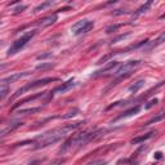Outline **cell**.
I'll use <instances>...</instances> for the list:
<instances>
[{
	"label": "cell",
	"instance_id": "d6a6232c",
	"mask_svg": "<svg viewBox=\"0 0 165 165\" xmlns=\"http://www.w3.org/2000/svg\"><path fill=\"white\" fill-rule=\"evenodd\" d=\"M63 161H65V160H57V161H54L52 165H60V164H62Z\"/></svg>",
	"mask_w": 165,
	"mask_h": 165
},
{
	"label": "cell",
	"instance_id": "44dd1931",
	"mask_svg": "<svg viewBox=\"0 0 165 165\" xmlns=\"http://www.w3.org/2000/svg\"><path fill=\"white\" fill-rule=\"evenodd\" d=\"M164 39H165V34L162 32L161 35H160L159 38H157L156 40H155V43H152V44H151V46H150V48H155V46H157V45H160V44H162Z\"/></svg>",
	"mask_w": 165,
	"mask_h": 165
},
{
	"label": "cell",
	"instance_id": "f546056e",
	"mask_svg": "<svg viewBox=\"0 0 165 165\" xmlns=\"http://www.w3.org/2000/svg\"><path fill=\"white\" fill-rule=\"evenodd\" d=\"M88 165H105V161H103V160H95V161H93V162H89Z\"/></svg>",
	"mask_w": 165,
	"mask_h": 165
},
{
	"label": "cell",
	"instance_id": "ba28073f",
	"mask_svg": "<svg viewBox=\"0 0 165 165\" xmlns=\"http://www.w3.org/2000/svg\"><path fill=\"white\" fill-rule=\"evenodd\" d=\"M56 21H57V14H53V16H48L43 19H39V21L36 22V26H38L39 28H44V27L52 26L53 23H56Z\"/></svg>",
	"mask_w": 165,
	"mask_h": 165
},
{
	"label": "cell",
	"instance_id": "8d00e7d4",
	"mask_svg": "<svg viewBox=\"0 0 165 165\" xmlns=\"http://www.w3.org/2000/svg\"><path fill=\"white\" fill-rule=\"evenodd\" d=\"M0 23H1V21H0Z\"/></svg>",
	"mask_w": 165,
	"mask_h": 165
},
{
	"label": "cell",
	"instance_id": "4fadbf2b",
	"mask_svg": "<svg viewBox=\"0 0 165 165\" xmlns=\"http://www.w3.org/2000/svg\"><path fill=\"white\" fill-rule=\"evenodd\" d=\"M139 110H141V106H135V107L130 108V110H128V111H125L123 115H120V116H117L115 120H120V119H124V117H129V116H133V115L138 114Z\"/></svg>",
	"mask_w": 165,
	"mask_h": 165
},
{
	"label": "cell",
	"instance_id": "2e32d148",
	"mask_svg": "<svg viewBox=\"0 0 165 165\" xmlns=\"http://www.w3.org/2000/svg\"><path fill=\"white\" fill-rule=\"evenodd\" d=\"M151 5H152V1H151V0H150V1H147V3L144 4V5H142L141 8L138 9V11L135 12V13H134V16H133V18H137V17H138L139 14L144 13V12H146L147 9H148V8H150V7H151Z\"/></svg>",
	"mask_w": 165,
	"mask_h": 165
},
{
	"label": "cell",
	"instance_id": "52a82bcc",
	"mask_svg": "<svg viewBox=\"0 0 165 165\" xmlns=\"http://www.w3.org/2000/svg\"><path fill=\"white\" fill-rule=\"evenodd\" d=\"M31 72L30 71H25V72H17L13 74V75L8 76V78H4L3 80H0V84H11V83H14V81L19 80L22 78H26V76H30Z\"/></svg>",
	"mask_w": 165,
	"mask_h": 165
},
{
	"label": "cell",
	"instance_id": "d590c367",
	"mask_svg": "<svg viewBox=\"0 0 165 165\" xmlns=\"http://www.w3.org/2000/svg\"><path fill=\"white\" fill-rule=\"evenodd\" d=\"M38 162H39V161H34V162H32V164H31V165H36V164H38Z\"/></svg>",
	"mask_w": 165,
	"mask_h": 165
},
{
	"label": "cell",
	"instance_id": "9a60e30c",
	"mask_svg": "<svg viewBox=\"0 0 165 165\" xmlns=\"http://www.w3.org/2000/svg\"><path fill=\"white\" fill-rule=\"evenodd\" d=\"M154 135V132H150V133H147V134H144V135H141V137H137V138H133L132 139V144H137V143H141V142H143V141H147V139H150Z\"/></svg>",
	"mask_w": 165,
	"mask_h": 165
},
{
	"label": "cell",
	"instance_id": "277c9868",
	"mask_svg": "<svg viewBox=\"0 0 165 165\" xmlns=\"http://www.w3.org/2000/svg\"><path fill=\"white\" fill-rule=\"evenodd\" d=\"M141 61L139 60H135V61H128V62L123 63V65L119 66V68H117L116 71H115V75L119 76V78H128V76L130 75V74L133 72V71L135 70L137 67H139L141 66Z\"/></svg>",
	"mask_w": 165,
	"mask_h": 165
},
{
	"label": "cell",
	"instance_id": "8fae6325",
	"mask_svg": "<svg viewBox=\"0 0 165 165\" xmlns=\"http://www.w3.org/2000/svg\"><path fill=\"white\" fill-rule=\"evenodd\" d=\"M46 92H43V93H38V94H34V95H30V97H27V98H25V99H21L18 103H16V105L12 107V110H16L17 107H19L21 105H23V103H27V102H30V101H34V99H36V98H39V97H43L44 94H45Z\"/></svg>",
	"mask_w": 165,
	"mask_h": 165
},
{
	"label": "cell",
	"instance_id": "ffe728a7",
	"mask_svg": "<svg viewBox=\"0 0 165 165\" xmlns=\"http://www.w3.org/2000/svg\"><path fill=\"white\" fill-rule=\"evenodd\" d=\"M52 4H53L52 1H44V3L39 4V5L36 7L35 9H34V12H35V13H38V12H40V11H43V9H45V8H48V7H50Z\"/></svg>",
	"mask_w": 165,
	"mask_h": 165
},
{
	"label": "cell",
	"instance_id": "484cf974",
	"mask_svg": "<svg viewBox=\"0 0 165 165\" xmlns=\"http://www.w3.org/2000/svg\"><path fill=\"white\" fill-rule=\"evenodd\" d=\"M157 102H159V99H157V98H154V99H151V101H150V102L146 105V110H150L151 107H154L155 105H157Z\"/></svg>",
	"mask_w": 165,
	"mask_h": 165
},
{
	"label": "cell",
	"instance_id": "30bf717a",
	"mask_svg": "<svg viewBox=\"0 0 165 165\" xmlns=\"http://www.w3.org/2000/svg\"><path fill=\"white\" fill-rule=\"evenodd\" d=\"M22 125H23V123H22V121H17V123H13V124H9L8 127L4 128L3 130H0V137H3V135H7V134H9V133L14 132L17 128L22 127Z\"/></svg>",
	"mask_w": 165,
	"mask_h": 165
},
{
	"label": "cell",
	"instance_id": "4316f807",
	"mask_svg": "<svg viewBox=\"0 0 165 165\" xmlns=\"http://www.w3.org/2000/svg\"><path fill=\"white\" fill-rule=\"evenodd\" d=\"M129 35V34H124V35H120V36H117V38H115V39H112L111 40V44H115V43H119L120 40H124L127 36Z\"/></svg>",
	"mask_w": 165,
	"mask_h": 165
},
{
	"label": "cell",
	"instance_id": "5bb4252c",
	"mask_svg": "<svg viewBox=\"0 0 165 165\" xmlns=\"http://www.w3.org/2000/svg\"><path fill=\"white\" fill-rule=\"evenodd\" d=\"M116 66H119V62L117 61H111L110 63H107V65L105 66V67L102 68V70H99L97 74H94V76H98V75H102L103 72H107V71H110V70H112L114 67H116Z\"/></svg>",
	"mask_w": 165,
	"mask_h": 165
},
{
	"label": "cell",
	"instance_id": "7a4b0ae2",
	"mask_svg": "<svg viewBox=\"0 0 165 165\" xmlns=\"http://www.w3.org/2000/svg\"><path fill=\"white\" fill-rule=\"evenodd\" d=\"M103 133H105V130H103V129H98V130H94V132L80 133V134L76 135L75 138H72V144H76L78 148H79V147H83V146H85L87 143H89V142L98 139Z\"/></svg>",
	"mask_w": 165,
	"mask_h": 165
},
{
	"label": "cell",
	"instance_id": "4dcf8cb0",
	"mask_svg": "<svg viewBox=\"0 0 165 165\" xmlns=\"http://www.w3.org/2000/svg\"><path fill=\"white\" fill-rule=\"evenodd\" d=\"M7 93H8V89H3V90H0V99H3V98L7 95Z\"/></svg>",
	"mask_w": 165,
	"mask_h": 165
},
{
	"label": "cell",
	"instance_id": "ac0fdd59",
	"mask_svg": "<svg viewBox=\"0 0 165 165\" xmlns=\"http://www.w3.org/2000/svg\"><path fill=\"white\" fill-rule=\"evenodd\" d=\"M79 112H80V110L75 107V108H72V110H70V111H68V112H66V114L62 116V119H71V117L76 116V115H78Z\"/></svg>",
	"mask_w": 165,
	"mask_h": 165
},
{
	"label": "cell",
	"instance_id": "f1b7e54d",
	"mask_svg": "<svg viewBox=\"0 0 165 165\" xmlns=\"http://www.w3.org/2000/svg\"><path fill=\"white\" fill-rule=\"evenodd\" d=\"M129 13V11H123V9H117V11H115V12H112V14L114 16H121V14H128Z\"/></svg>",
	"mask_w": 165,
	"mask_h": 165
},
{
	"label": "cell",
	"instance_id": "3957f363",
	"mask_svg": "<svg viewBox=\"0 0 165 165\" xmlns=\"http://www.w3.org/2000/svg\"><path fill=\"white\" fill-rule=\"evenodd\" d=\"M57 80H58L57 78H44V79H40V80L32 81V83H30V84H27V85H25V87L19 88V89L12 95V99H16L17 97H19V95L23 94V93L27 92V90H31V89H34V88L43 87V85H46V84H49V83H52V81H57Z\"/></svg>",
	"mask_w": 165,
	"mask_h": 165
},
{
	"label": "cell",
	"instance_id": "7c38bea8",
	"mask_svg": "<svg viewBox=\"0 0 165 165\" xmlns=\"http://www.w3.org/2000/svg\"><path fill=\"white\" fill-rule=\"evenodd\" d=\"M75 85V80L74 79H70L68 81H66V83H63L61 87H58L57 89L54 90V93H63V92H66V90H68V89H71V88Z\"/></svg>",
	"mask_w": 165,
	"mask_h": 165
},
{
	"label": "cell",
	"instance_id": "9c48e42d",
	"mask_svg": "<svg viewBox=\"0 0 165 165\" xmlns=\"http://www.w3.org/2000/svg\"><path fill=\"white\" fill-rule=\"evenodd\" d=\"M144 83H146V80L144 79H138V80H135L133 84L129 85V88H128V90H129V93H137L139 89H142L144 85Z\"/></svg>",
	"mask_w": 165,
	"mask_h": 165
},
{
	"label": "cell",
	"instance_id": "836d02e7",
	"mask_svg": "<svg viewBox=\"0 0 165 165\" xmlns=\"http://www.w3.org/2000/svg\"><path fill=\"white\" fill-rule=\"evenodd\" d=\"M155 157H156V159H161L162 154H161V152H156V154H155Z\"/></svg>",
	"mask_w": 165,
	"mask_h": 165
},
{
	"label": "cell",
	"instance_id": "1f68e13d",
	"mask_svg": "<svg viewBox=\"0 0 165 165\" xmlns=\"http://www.w3.org/2000/svg\"><path fill=\"white\" fill-rule=\"evenodd\" d=\"M48 56H50V53H45V54H41V56H39L38 60H43V58H46Z\"/></svg>",
	"mask_w": 165,
	"mask_h": 165
},
{
	"label": "cell",
	"instance_id": "cb8c5ba5",
	"mask_svg": "<svg viewBox=\"0 0 165 165\" xmlns=\"http://www.w3.org/2000/svg\"><path fill=\"white\" fill-rule=\"evenodd\" d=\"M71 146H72V137H71V138H68L67 141L65 142V144H63V146H62V148H61V152H65L66 150H67V148H70Z\"/></svg>",
	"mask_w": 165,
	"mask_h": 165
},
{
	"label": "cell",
	"instance_id": "d4e9b609",
	"mask_svg": "<svg viewBox=\"0 0 165 165\" xmlns=\"http://www.w3.org/2000/svg\"><path fill=\"white\" fill-rule=\"evenodd\" d=\"M50 67H53L52 63H41V65L36 66V70H45V68H50Z\"/></svg>",
	"mask_w": 165,
	"mask_h": 165
},
{
	"label": "cell",
	"instance_id": "e0dca14e",
	"mask_svg": "<svg viewBox=\"0 0 165 165\" xmlns=\"http://www.w3.org/2000/svg\"><path fill=\"white\" fill-rule=\"evenodd\" d=\"M41 111V107H34V108H26V110H19L17 111L18 115H28V114H35V112Z\"/></svg>",
	"mask_w": 165,
	"mask_h": 165
},
{
	"label": "cell",
	"instance_id": "83f0119b",
	"mask_svg": "<svg viewBox=\"0 0 165 165\" xmlns=\"http://www.w3.org/2000/svg\"><path fill=\"white\" fill-rule=\"evenodd\" d=\"M27 7L26 5H18V7H16V8L13 9V13L14 14H17V13H21V12H23L25 9H26Z\"/></svg>",
	"mask_w": 165,
	"mask_h": 165
},
{
	"label": "cell",
	"instance_id": "7402d4cb",
	"mask_svg": "<svg viewBox=\"0 0 165 165\" xmlns=\"http://www.w3.org/2000/svg\"><path fill=\"white\" fill-rule=\"evenodd\" d=\"M83 124H85V121H76V123H74V124H70V125H67V129L68 130H75V129H78V128H80Z\"/></svg>",
	"mask_w": 165,
	"mask_h": 165
},
{
	"label": "cell",
	"instance_id": "603a6c76",
	"mask_svg": "<svg viewBox=\"0 0 165 165\" xmlns=\"http://www.w3.org/2000/svg\"><path fill=\"white\" fill-rule=\"evenodd\" d=\"M120 26H121V25H111V26H108L107 28H106V32L107 34H111V32H115V31H117L120 28Z\"/></svg>",
	"mask_w": 165,
	"mask_h": 165
},
{
	"label": "cell",
	"instance_id": "e575fe53",
	"mask_svg": "<svg viewBox=\"0 0 165 165\" xmlns=\"http://www.w3.org/2000/svg\"><path fill=\"white\" fill-rule=\"evenodd\" d=\"M7 67H8V65H5V63H3V65H0V71L4 70V68H7Z\"/></svg>",
	"mask_w": 165,
	"mask_h": 165
},
{
	"label": "cell",
	"instance_id": "d6986e66",
	"mask_svg": "<svg viewBox=\"0 0 165 165\" xmlns=\"http://www.w3.org/2000/svg\"><path fill=\"white\" fill-rule=\"evenodd\" d=\"M164 119V114L162 112H160L157 116H155V117H152L150 121H147L146 124H144V127H147V125H151V124H154V123H159V121H161V120Z\"/></svg>",
	"mask_w": 165,
	"mask_h": 165
},
{
	"label": "cell",
	"instance_id": "5b68a950",
	"mask_svg": "<svg viewBox=\"0 0 165 165\" xmlns=\"http://www.w3.org/2000/svg\"><path fill=\"white\" fill-rule=\"evenodd\" d=\"M34 35H35V31H28V32L25 34L23 36H21L18 40H16L13 44H12L11 48H9L8 56H13V54H16L17 52H19L25 45H26L27 43H28V41L31 40V39H32Z\"/></svg>",
	"mask_w": 165,
	"mask_h": 165
},
{
	"label": "cell",
	"instance_id": "8992f818",
	"mask_svg": "<svg viewBox=\"0 0 165 165\" xmlns=\"http://www.w3.org/2000/svg\"><path fill=\"white\" fill-rule=\"evenodd\" d=\"M94 23L89 19H81V21L76 22L72 27H71V31H72L75 35H80V34H85L89 30H92Z\"/></svg>",
	"mask_w": 165,
	"mask_h": 165
},
{
	"label": "cell",
	"instance_id": "6da1fadb",
	"mask_svg": "<svg viewBox=\"0 0 165 165\" xmlns=\"http://www.w3.org/2000/svg\"><path fill=\"white\" fill-rule=\"evenodd\" d=\"M68 132L67 128H58V129H54V130H50V132L45 133L44 135H41L39 139L35 141V146L34 148L35 150H40V148H44V147H48L50 144L56 143V142L61 141L66 135V133Z\"/></svg>",
	"mask_w": 165,
	"mask_h": 165
}]
</instances>
